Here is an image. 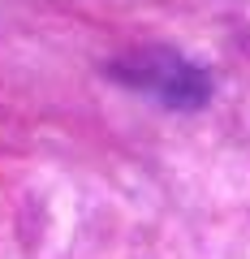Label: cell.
<instances>
[{"instance_id":"cell-1","label":"cell","mask_w":250,"mask_h":259,"mask_svg":"<svg viewBox=\"0 0 250 259\" xmlns=\"http://www.w3.org/2000/svg\"><path fill=\"white\" fill-rule=\"evenodd\" d=\"M125 82H134L138 91H151L156 100H164L168 108H203L212 82L198 65L181 61L177 52H138L117 69Z\"/></svg>"}]
</instances>
